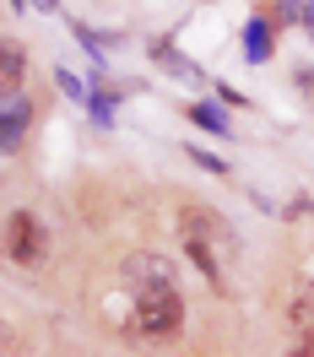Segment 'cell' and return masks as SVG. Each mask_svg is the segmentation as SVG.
<instances>
[{
    "mask_svg": "<svg viewBox=\"0 0 314 357\" xmlns=\"http://www.w3.org/2000/svg\"><path fill=\"white\" fill-rule=\"evenodd\" d=\"M184 331V298L174 282H157V287H130V335H163Z\"/></svg>",
    "mask_w": 314,
    "mask_h": 357,
    "instance_id": "obj_1",
    "label": "cell"
},
{
    "mask_svg": "<svg viewBox=\"0 0 314 357\" xmlns=\"http://www.w3.org/2000/svg\"><path fill=\"white\" fill-rule=\"evenodd\" d=\"M179 238H184L190 266L201 271L211 287H223V271H217V238H227V227L217 222L206 206H184V211H179Z\"/></svg>",
    "mask_w": 314,
    "mask_h": 357,
    "instance_id": "obj_2",
    "label": "cell"
},
{
    "mask_svg": "<svg viewBox=\"0 0 314 357\" xmlns=\"http://www.w3.org/2000/svg\"><path fill=\"white\" fill-rule=\"evenodd\" d=\"M49 255V233L44 222L33 217V211H11V222H6V260H17V266H44Z\"/></svg>",
    "mask_w": 314,
    "mask_h": 357,
    "instance_id": "obj_3",
    "label": "cell"
},
{
    "mask_svg": "<svg viewBox=\"0 0 314 357\" xmlns=\"http://www.w3.org/2000/svg\"><path fill=\"white\" fill-rule=\"evenodd\" d=\"M125 282L130 287H157V282H174V266L157 260V255H130L125 260Z\"/></svg>",
    "mask_w": 314,
    "mask_h": 357,
    "instance_id": "obj_4",
    "label": "cell"
},
{
    "mask_svg": "<svg viewBox=\"0 0 314 357\" xmlns=\"http://www.w3.org/2000/svg\"><path fill=\"white\" fill-rule=\"evenodd\" d=\"M287 319H292V335H298V352H314V292H292Z\"/></svg>",
    "mask_w": 314,
    "mask_h": 357,
    "instance_id": "obj_5",
    "label": "cell"
},
{
    "mask_svg": "<svg viewBox=\"0 0 314 357\" xmlns=\"http://www.w3.org/2000/svg\"><path fill=\"white\" fill-rule=\"evenodd\" d=\"M22 82H27V54L11 38H0V98H11Z\"/></svg>",
    "mask_w": 314,
    "mask_h": 357,
    "instance_id": "obj_6",
    "label": "cell"
},
{
    "mask_svg": "<svg viewBox=\"0 0 314 357\" xmlns=\"http://www.w3.org/2000/svg\"><path fill=\"white\" fill-rule=\"evenodd\" d=\"M244 38H249V44H244V54H249V60H255V66H260V60H266V54H271V27H266V17H255Z\"/></svg>",
    "mask_w": 314,
    "mask_h": 357,
    "instance_id": "obj_7",
    "label": "cell"
},
{
    "mask_svg": "<svg viewBox=\"0 0 314 357\" xmlns=\"http://www.w3.org/2000/svg\"><path fill=\"white\" fill-rule=\"evenodd\" d=\"M190 119H195L201 130H211V135H227V119H223V109H211V103H195V109H190Z\"/></svg>",
    "mask_w": 314,
    "mask_h": 357,
    "instance_id": "obj_8",
    "label": "cell"
},
{
    "mask_svg": "<svg viewBox=\"0 0 314 357\" xmlns=\"http://www.w3.org/2000/svg\"><path fill=\"white\" fill-rule=\"evenodd\" d=\"M11 347H17V331H11L6 319H0V352H11Z\"/></svg>",
    "mask_w": 314,
    "mask_h": 357,
    "instance_id": "obj_9",
    "label": "cell"
}]
</instances>
